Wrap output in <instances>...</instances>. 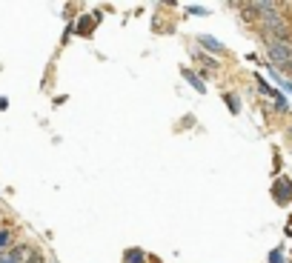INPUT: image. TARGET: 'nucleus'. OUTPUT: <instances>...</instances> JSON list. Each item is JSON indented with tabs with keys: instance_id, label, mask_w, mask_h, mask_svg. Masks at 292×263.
<instances>
[{
	"instance_id": "12",
	"label": "nucleus",
	"mask_w": 292,
	"mask_h": 263,
	"mask_svg": "<svg viewBox=\"0 0 292 263\" xmlns=\"http://www.w3.org/2000/svg\"><path fill=\"white\" fill-rule=\"evenodd\" d=\"M284 69H287V72H290V75H292V60H290V63H287V66H284Z\"/></svg>"
},
{
	"instance_id": "6",
	"label": "nucleus",
	"mask_w": 292,
	"mask_h": 263,
	"mask_svg": "<svg viewBox=\"0 0 292 263\" xmlns=\"http://www.w3.org/2000/svg\"><path fill=\"white\" fill-rule=\"evenodd\" d=\"M92 29H95V20H92L89 15H83V17H81V23H78V34H81V37H86V34L92 32Z\"/></svg>"
},
{
	"instance_id": "2",
	"label": "nucleus",
	"mask_w": 292,
	"mask_h": 263,
	"mask_svg": "<svg viewBox=\"0 0 292 263\" xmlns=\"http://www.w3.org/2000/svg\"><path fill=\"white\" fill-rule=\"evenodd\" d=\"M272 195L278 197V203H290L292 200V186L287 181H278L275 186H272Z\"/></svg>"
},
{
	"instance_id": "4",
	"label": "nucleus",
	"mask_w": 292,
	"mask_h": 263,
	"mask_svg": "<svg viewBox=\"0 0 292 263\" xmlns=\"http://www.w3.org/2000/svg\"><path fill=\"white\" fill-rule=\"evenodd\" d=\"M180 72H183V78H186V80L192 83V89H195V92H206V86H204V83H201V78H198V75H195L192 69H180Z\"/></svg>"
},
{
	"instance_id": "5",
	"label": "nucleus",
	"mask_w": 292,
	"mask_h": 263,
	"mask_svg": "<svg viewBox=\"0 0 292 263\" xmlns=\"http://www.w3.org/2000/svg\"><path fill=\"white\" fill-rule=\"evenodd\" d=\"M201 46H204V49H209V52H218V54H224V43H218V40H215V37H206V34H204V37H201Z\"/></svg>"
},
{
	"instance_id": "7",
	"label": "nucleus",
	"mask_w": 292,
	"mask_h": 263,
	"mask_svg": "<svg viewBox=\"0 0 292 263\" xmlns=\"http://www.w3.org/2000/svg\"><path fill=\"white\" fill-rule=\"evenodd\" d=\"M9 240H12V232L0 229V255H3V252H9Z\"/></svg>"
},
{
	"instance_id": "11",
	"label": "nucleus",
	"mask_w": 292,
	"mask_h": 263,
	"mask_svg": "<svg viewBox=\"0 0 292 263\" xmlns=\"http://www.w3.org/2000/svg\"><path fill=\"white\" fill-rule=\"evenodd\" d=\"M0 109H9V100L6 98H0Z\"/></svg>"
},
{
	"instance_id": "1",
	"label": "nucleus",
	"mask_w": 292,
	"mask_h": 263,
	"mask_svg": "<svg viewBox=\"0 0 292 263\" xmlns=\"http://www.w3.org/2000/svg\"><path fill=\"white\" fill-rule=\"evenodd\" d=\"M269 57H272L278 66H287L292 60V46L290 43H275V40H272V43H269Z\"/></svg>"
},
{
	"instance_id": "3",
	"label": "nucleus",
	"mask_w": 292,
	"mask_h": 263,
	"mask_svg": "<svg viewBox=\"0 0 292 263\" xmlns=\"http://www.w3.org/2000/svg\"><path fill=\"white\" fill-rule=\"evenodd\" d=\"M123 263H146V255H144V249H126L123 252Z\"/></svg>"
},
{
	"instance_id": "8",
	"label": "nucleus",
	"mask_w": 292,
	"mask_h": 263,
	"mask_svg": "<svg viewBox=\"0 0 292 263\" xmlns=\"http://www.w3.org/2000/svg\"><path fill=\"white\" fill-rule=\"evenodd\" d=\"M224 100H227V106H229V112H232V115H235V112H238V109H241V106H238V98H235V95H224Z\"/></svg>"
},
{
	"instance_id": "9",
	"label": "nucleus",
	"mask_w": 292,
	"mask_h": 263,
	"mask_svg": "<svg viewBox=\"0 0 292 263\" xmlns=\"http://www.w3.org/2000/svg\"><path fill=\"white\" fill-rule=\"evenodd\" d=\"M189 12H192V15H198V17H201V15H209V12H206V9H201V6H189Z\"/></svg>"
},
{
	"instance_id": "10",
	"label": "nucleus",
	"mask_w": 292,
	"mask_h": 263,
	"mask_svg": "<svg viewBox=\"0 0 292 263\" xmlns=\"http://www.w3.org/2000/svg\"><path fill=\"white\" fill-rule=\"evenodd\" d=\"M0 263H12V258H9V255L3 252V255H0Z\"/></svg>"
}]
</instances>
